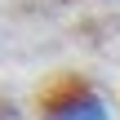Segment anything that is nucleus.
I'll use <instances>...</instances> for the list:
<instances>
[{
    "label": "nucleus",
    "mask_w": 120,
    "mask_h": 120,
    "mask_svg": "<svg viewBox=\"0 0 120 120\" xmlns=\"http://www.w3.org/2000/svg\"><path fill=\"white\" fill-rule=\"evenodd\" d=\"M45 120H111V116H107V102L85 80L67 76L45 94Z\"/></svg>",
    "instance_id": "f257e3e1"
}]
</instances>
